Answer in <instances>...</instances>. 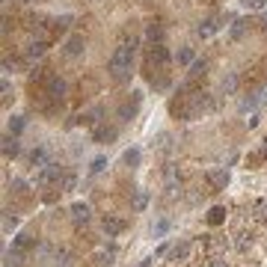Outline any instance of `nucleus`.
Returning a JSON list of instances; mask_svg holds the SVG:
<instances>
[{"label": "nucleus", "mask_w": 267, "mask_h": 267, "mask_svg": "<svg viewBox=\"0 0 267 267\" xmlns=\"http://www.w3.org/2000/svg\"><path fill=\"white\" fill-rule=\"evenodd\" d=\"M131 66H134V42H122L110 56V77L116 83H128L131 80Z\"/></svg>", "instance_id": "obj_1"}, {"label": "nucleus", "mask_w": 267, "mask_h": 267, "mask_svg": "<svg viewBox=\"0 0 267 267\" xmlns=\"http://www.w3.org/2000/svg\"><path fill=\"white\" fill-rule=\"evenodd\" d=\"M211 110H214V98L208 92H193V95H187V101L181 107H175V113H181V119H196V116L211 113Z\"/></svg>", "instance_id": "obj_2"}, {"label": "nucleus", "mask_w": 267, "mask_h": 267, "mask_svg": "<svg viewBox=\"0 0 267 267\" xmlns=\"http://www.w3.org/2000/svg\"><path fill=\"white\" fill-rule=\"evenodd\" d=\"M169 60H172V56H169V51L163 48V42L149 48V53H145V69L152 74V80H155V74H163V71L169 69Z\"/></svg>", "instance_id": "obj_3"}, {"label": "nucleus", "mask_w": 267, "mask_h": 267, "mask_svg": "<svg viewBox=\"0 0 267 267\" xmlns=\"http://www.w3.org/2000/svg\"><path fill=\"white\" fill-rule=\"evenodd\" d=\"M63 175H66V172H63L56 163H48V166H42V169H39V175H36V187H51V184L60 187Z\"/></svg>", "instance_id": "obj_4"}, {"label": "nucleus", "mask_w": 267, "mask_h": 267, "mask_svg": "<svg viewBox=\"0 0 267 267\" xmlns=\"http://www.w3.org/2000/svg\"><path fill=\"white\" fill-rule=\"evenodd\" d=\"M208 181H211L214 190H226V184H229V169H211V172H208Z\"/></svg>", "instance_id": "obj_5"}, {"label": "nucleus", "mask_w": 267, "mask_h": 267, "mask_svg": "<svg viewBox=\"0 0 267 267\" xmlns=\"http://www.w3.org/2000/svg\"><path fill=\"white\" fill-rule=\"evenodd\" d=\"M48 95H51V98H56V101L66 95V83H63V77H56V74H51V77H48Z\"/></svg>", "instance_id": "obj_6"}, {"label": "nucleus", "mask_w": 267, "mask_h": 267, "mask_svg": "<svg viewBox=\"0 0 267 267\" xmlns=\"http://www.w3.org/2000/svg\"><path fill=\"white\" fill-rule=\"evenodd\" d=\"M86 48V42H83V36H71L69 42H66V56H80Z\"/></svg>", "instance_id": "obj_7"}, {"label": "nucleus", "mask_w": 267, "mask_h": 267, "mask_svg": "<svg viewBox=\"0 0 267 267\" xmlns=\"http://www.w3.org/2000/svg\"><path fill=\"white\" fill-rule=\"evenodd\" d=\"M122 229H125V220H119V217H104V234L107 238H116Z\"/></svg>", "instance_id": "obj_8"}, {"label": "nucleus", "mask_w": 267, "mask_h": 267, "mask_svg": "<svg viewBox=\"0 0 267 267\" xmlns=\"http://www.w3.org/2000/svg\"><path fill=\"white\" fill-rule=\"evenodd\" d=\"M89 205L86 202H74V205H71V220H74V223H86L89 220Z\"/></svg>", "instance_id": "obj_9"}, {"label": "nucleus", "mask_w": 267, "mask_h": 267, "mask_svg": "<svg viewBox=\"0 0 267 267\" xmlns=\"http://www.w3.org/2000/svg\"><path fill=\"white\" fill-rule=\"evenodd\" d=\"M33 247H36V241L30 238V234H18L15 241H12V249H15V252H21V255H24V252H30Z\"/></svg>", "instance_id": "obj_10"}, {"label": "nucleus", "mask_w": 267, "mask_h": 267, "mask_svg": "<svg viewBox=\"0 0 267 267\" xmlns=\"http://www.w3.org/2000/svg\"><path fill=\"white\" fill-rule=\"evenodd\" d=\"M92 140H95V142H110V140H116V128L98 125V128H95V134H92Z\"/></svg>", "instance_id": "obj_11"}, {"label": "nucleus", "mask_w": 267, "mask_h": 267, "mask_svg": "<svg viewBox=\"0 0 267 267\" xmlns=\"http://www.w3.org/2000/svg\"><path fill=\"white\" fill-rule=\"evenodd\" d=\"M205 69H208V63H205V60H202V63H193V66H190V80L184 83V89H190L199 77H205Z\"/></svg>", "instance_id": "obj_12"}, {"label": "nucleus", "mask_w": 267, "mask_h": 267, "mask_svg": "<svg viewBox=\"0 0 267 267\" xmlns=\"http://www.w3.org/2000/svg\"><path fill=\"white\" fill-rule=\"evenodd\" d=\"M137 110H140V92H134V101H128V104L119 110V119H131V116H137Z\"/></svg>", "instance_id": "obj_13"}, {"label": "nucleus", "mask_w": 267, "mask_h": 267, "mask_svg": "<svg viewBox=\"0 0 267 267\" xmlns=\"http://www.w3.org/2000/svg\"><path fill=\"white\" fill-rule=\"evenodd\" d=\"M18 152H21L18 137H15V134H6V140H3V155H6V158H15Z\"/></svg>", "instance_id": "obj_14"}, {"label": "nucleus", "mask_w": 267, "mask_h": 267, "mask_svg": "<svg viewBox=\"0 0 267 267\" xmlns=\"http://www.w3.org/2000/svg\"><path fill=\"white\" fill-rule=\"evenodd\" d=\"M220 21H223V18H220ZM220 21H217V18H211V21H205V24H199V36H202V39H208V36H211V33H217V30L223 27Z\"/></svg>", "instance_id": "obj_15"}, {"label": "nucleus", "mask_w": 267, "mask_h": 267, "mask_svg": "<svg viewBox=\"0 0 267 267\" xmlns=\"http://www.w3.org/2000/svg\"><path fill=\"white\" fill-rule=\"evenodd\" d=\"M220 89H223L226 95H231V92L238 89V74H234V71H229V74H226V77L220 80Z\"/></svg>", "instance_id": "obj_16"}, {"label": "nucleus", "mask_w": 267, "mask_h": 267, "mask_svg": "<svg viewBox=\"0 0 267 267\" xmlns=\"http://www.w3.org/2000/svg\"><path fill=\"white\" fill-rule=\"evenodd\" d=\"M30 163H33L36 169H42V166H48V163H51V160H48V152H45V149H36L33 155H30Z\"/></svg>", "instance_id": "obj_17"}, {"label": "nucleus", "mask_w": 267, "mask_h": 267, "mask_svg": "<svg viewBox=\"0 0 267 267\" xmlns=\"http://www.w3.org/2000/svg\"><path fill=\"white\" fill-rule=\"evenodd\" d=\"M3 258H6L3 267H21V264H24V255L15 252V249H6V255H3Z\"/></svg>", "instance_id": "obj_18"}, {"label": "nucleus", "mask_w": 267, "mask_h": 267, "mask_svg": "<svg viewBox=\"0 0 267 267\" xmlns=\"http://www.w3.org/2000/svg\"><path fill=\"white\" fill-rule=\"evenodd\" d=\"M45 51H48V45H45V42H30L27 56H30V60H39V56H45Z\"/></svg>", "instance_id": "obj_19"}, {"label": "nucleus", "mask_w": 267, "mask_h": 267, "mask_svg": "<svg viewBox=\"0 0 267 267\" xmlns=\"http://www.w3.org/2000/svg\"><path fill=\"white\" fill-rule=\"evenodd\" d=\"M223 220H226V208H220V205H217V208L208 211V226H220Z\"/></svg>", "instance_id": "obj_20"}, {"label": "nucleus", "mask_w": 267, "mask_h": 267, "mask_svg": "<svg viewBox=\"0 0 267 267\" xmlns=\"http://www.w3.org/2000/svg\"><path fill=\"white\" fill-rule=\"evenodd\" d=\"M131 205H134V211H142V208L149 205V190H137V193H134V202H131Z\"/></svg>", "instance_id": "obj_21"}, {"label": "nucleus", "mask_w": 267, "mask_h": 267, "mask_svg": "<svg viewBox=\"0 0 267 267\" xmlns=\"http://www.w3.org/2000/svg\"><path fill=\"white\" fill-rule=\"evenodd\" d=\"M178 66H193V48H181V51L175 53Z\"/></svg>", "instance_id": "obj_22"}, {"label": "nucleus", "mask_w": 267, "mask_h": 267, "mask_svg": "<svg viewBox=\"0 0 267 267\" xmlns=\"http://www.w3.org/2000/svg\"><path fill=\"white\" fill-rule=\"evenodd\" d=\"M122 163L125 166H137V163H140V149H128L122 155Z\"/></svg>", "instance_id": "obj_23"}, {"label": "nucleus", "mask_w": 267, "mask_h": 267, "mask_svg": "<svg viewBox=\"0 0 267 267\" xmlns=\"http://www.w3.org/2000/svg\"><path fill=\"white\" fill-rule=\"evenodd\" d=\"M74 184H77L74 172H66V175H63V181H60V193H69V190H74Z\"/></svg>", "instance_id": "obj_24"}, {"label": "nucleus", "mask_w": 267, "mask_h": 267, "mask_svg": "<svg viewBox=\"0 0 267 267\" xmlns=\"http://www.w3.org/2000/svg\"><path fill=\"white\" fill-rule=\"evenodd\" d=\"M145 36H149V42H152V45H160V39H163V30H160L158 24H149Z\"/></svg>", "instance_id": "obj_25"}, {"label": "nucleus", "mask_w": 267, "mask_h": 267, "mask_svg": "<svg viewBox=\"0 0 267 267\" xmlns=\"http://www.w3.org/2000/svg\"><path fill=\"white\" fill-rule=\"evenodd\" d=\"M169 255H172V258H187V255H190V244H175V247L169 249Z\"/></svg>", "instance_id": "obj_26"}, {"label": "nucleus", "mask_w": 267, "mask_h": 267, "mask_svg": "<svg viewBox=\"0 0 267 267\" xmlns=\"http://www.w3.org/2000/svg\"><path fill=\"white\" fill-rule=\"evenodd\" d=\"M21 131H24V116H12V119H9V134H21Z\"/></svg>", "instance_id": "obj_27"}, {"label": "nucleus", "mask_w": 267, "mask_h": 267, "mask_svg": "<svg viewBox=\"0 0 267 267\" xmlns=\"http://www.w3.org/2000/svg\"><path fill=\"white\" fill-rule=\"evenodd\" d=\"M15 226H18V217L12 211H6V214H3V231H12Z\"/></svg>", "instance_id": "obj_28"}, {"label": "nucleus", "mask_w": 267, "mask_h": 267, "mask_svg": "<svg viewBox=\"0 0 267 267\" xmlns=\"http://www.w3.org/2000/svg\"><path fill=\"white\" fill-rule=\"evenodd\" d=\"M247 24L249 21H234V24H231V39H241L244 30H247Z\"/></svg>", "instance_id": "obj_29"}, {"label": "nucleus", "mask_w": 267, "mask_h": 267, "mask_svg": "<svg viewBox=\"0 0 267 267\" xmlns=\"http://www.w3.org/2000/svg\"><path fill=\"white\" fill-rule=\"evenodd\" d=\"M104 166H107V158H95L92 160V166H89V175H98Z\"/></svg>", "instance_id": "obj_30"}, {"label": "nucleus", "mask_w": 267, "mask_h": 267, "mask_svg": "<svg viewBox=\"0 0 267 267\" xmlns=\"http://www.w3.org/2000/svg\"><path fill=\"white\" fill-rule=\"evenodd\" d=\"M249 247H252V238H249V234H241V241H238V249H241V252H247Z\"/></svg>", "instance_id": "obj_31"}, {"label": "nucleus", "mask_w": 267, "mask_h": 267, "mask_svg": "<svg viewBox=\"0 0 267 267\" xmlns=\"http://www.w3.org/2000/svg\"><path fill=\"white\" fill-rule=\"evenodd\" d=\"M255 214H258V220H267V199H261V202L255 205Z\"/></svg>", "instance_id": "obj_32"}, {"label": "nucleus", "mask_w": 267, "mask_h": 267, "mask_svg": "<svg viewBox=\"0 0 267 267\" xmlns=\"http://www.w3.org/2000/svg\"><path fill=\"white\" fill-rule=\"evenodd\" d=\"M267 0H244V6H249V9H264Z\"/></svg>", "instance_id": "obj_33"}, {"label": "nucleus", "mask_w": 267, "mask_h": 267, "mask_svg": "<svg viewBox=\"0 0 267 267\" xmlns=\"http://www.w3.org/2000/svg\"><path fill=\"white\" fill-rule=\"evenodd\" d=\"M166 229H169V223H166V220H160V223H158V226H155L152 231H155V238H160V234H163Z\"/></svg>", "instance_id": "obj_34"}, {"label": "nucleus", "mask_w": 267, "mask_h": 267, "mask_svg": "<svg viewBox=\"0 0 267 267\" xmlns=\"http://www.w3.org/2000/svg\"><path fill=\"white\" fill-rule=\"evenodd\" d=\"M226 247H229V241H220V238L211 241V249H226Z\"/></svg>", "instance_id": "obj_35"}, {"label": "nucleus", "mask_w": 267, "mask_h": 267, "mask_svg": "<svg viewBox=\"0 0 267 267\" xmlns=\"http://www.w3.org/2000/svg\"><path fill=\"white\" fill-rule=\"evenodd\" d=\"M9 92H12V86H9V80L3 77V101H9Z\"/></svg>", "instance_id": "obj_36"}, {"label": "nucleus", "mask_w": 267, "mask_h": 267, "mask_svg": "<svg viewBox=\"0 0 267 267\" xmlns=\"http://www.w3.org/2000/svg\"><path fill=\"white\" fill-rule=\"evenodd\" d=\"M208 267H226V261H223V258H211V261H208Z\"/></svg>", "instance_id": "obj_37"}, {"label": "nucleus", "mask_w": 267, "mask_h": 267, "mask_svg": "<svg viewBox=\"0 0 267 267\" xmlns=\"http://www.w3.org/2000/svg\"><path fill=\"white\" fill-rule=\"evenodd\" d=\"M261 27L267 30V12H261Z\"/></svg>", "instance_id": "obj_38"}, {"label": "nucleus", "mask_w": 267, "mask_h": 267, "mask_svg": "<svg viewBox=\"0 0 267 267\" xmlns=\"http://www.w3.org/2000/svg\"><path fill=\"white\" fill-rule=\"evenodd\" d=\"M140 267H152V258H142V264Z\"/></svg>", "instance_id": "obj_39"}, {"label": "nucleus", "mask_w": 267, "mask_h": 267, "mask_svg": "<svg viewBox=\"0 0 267 267\" xmlns=\"http://www.w3.org/2000/svg\"><path fill=\"white\" fill-rule=\"evenodd\" d=\"M261 158H267V142H264V149H261Z\"/></svg>", "instance_id": "obj_40"}]
</instances>
